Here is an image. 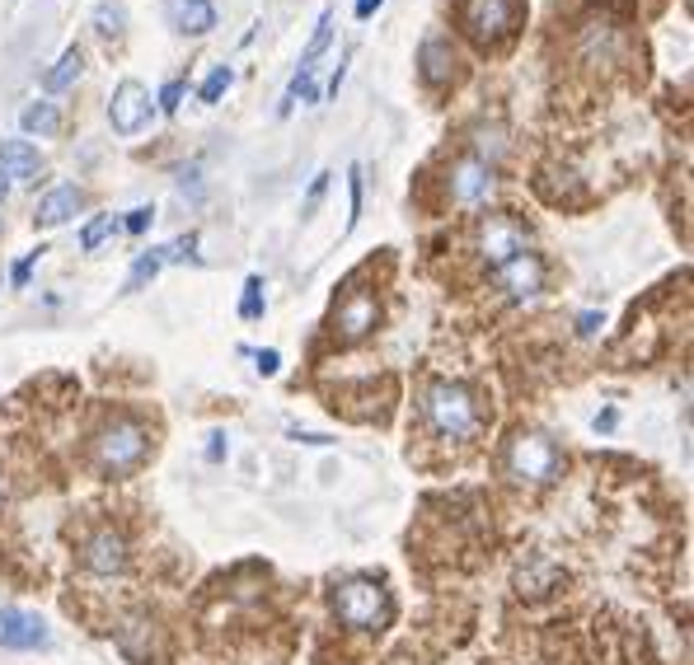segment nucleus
<instances>
[{
  "label": "nucleus",
  "mask_w": 694,
  "mask_h": 665,
  "mask_svg": "<svg viewBox=\"0 0 694 665\" xmlns=\"http://www.w3.org/2000/svg\"><path fill=\"white\" fill-rule=\"evenodd\" d=\"M422 418H428V426L436 436H451V440H469V436L483 432V408L475 399V389L451 385V379H441V385L428 389Z\"/></svg>",
  "instance_id": "obj_1"
},
{
  "label": "nucleus",
  "mask_w": 694,
  "mask_h": 665,
  "mask_svg": "<svg viewBox=\"0 0 694 665\" xmlns=\"http://www.w3.org/2000/svg\"><path fill=\"white\" fill-rule=\"evenodd\" d=\"M559 464H563V455L554 446V436H545V432H516L507 455H502L507 479L512 483H530V487L554 483L559 479Z\"/></svg>",
  "instance_id": "obj_2"
},
{
  "label": "nucleus",
  "mask_w": 694,
  "mask_h": 665,
  "mask_svg": "<svg viewBox=\"0 0 694 665\" xmlns=\"http://www.w3.org/2000/svg\"><path fill=\"white\" fill-rule=\"evenodd\" d=\"M146 450H151V436L136 418H113L94 436V464L104 473H132L146 459Z\"/></svg>",
  "instance_id": "obj_3"
},
{
  "label": "nucleus",
  "mask_w": 694,
  "mask_h": 665,
  "mask_svg": "<svg viewBox=\"0 0 694 665\" xmlns=\"http://www.w3.org/2000/svg\"><path fill=\"white\" fill-rule=\"evenodd\" d=\"M334 609H338V619L352 628H381L390 619V595L375 581L352 577V581L334 585Z\"/></svg>",
  "instance_id": "obj_4"
},
{
  "label": "nucleus",
  "mask_w": 694,
  "mask_h": 665,
  "mask_svg": "<svg viewBox=\"0 0 694 665\" xmlns=\"http://www.w3.org/2000/svg\"><path fill=\"white\" fill-rule=\"evenodd\" d=\"M460 24H465V34L475 43L493 47V43L512 38L520 28V0H465Z\"/></svg>",
  "instance_id": "obj_5"
},
{
  "label": "nucleus",
  "mask_w": 694,
  "mask_h": 665,
  "mask_svg": "<svg viewBox=\"0 0 694 665\" xmlns=\"http://www.w3.org/2000/svg\"><path fill=\"white\" fill-rule=\"evenodd\" d=\"M475 249H479V258H483L488 267H502L507 258H516V253H526V226H520L516 216L493 211V216H488L483 226H479Z\"/></svg>",
  "instance_id": "obj_6"
},
{
  "label": "nucleus",
  "mask_w": 694,
  "mask_h": 665,
  "mask_svg": "<svg viewBox=\"0 0 694 665\" xmlns=\"http://www.w3.org/2000/svg\"><path fill=\"white\" fill-rule=\"evenodd\" d=\"M446 188L460 207H483V202H493V193H498V173L483 160H475V155H460L446 173Z\"/></svg>",
  "instance_id": "obj_7"
},
{
  "label": "nucleus",
  "mask_w": 694,
  "mask_h": 665,
  "mask_svg": "<svg viewBox=\"0 0 694 665\" xmlns=\"http://www.w3.org/2000/svg\"><path fill=\"white\" fill-rule=\"evenodd\" d=\"M151 113H155V104H151L146 85H136V81H122L113 89V99H108V122H113L118 136H136L151 122Z\"/></svg>",
  "instance_id": "obj_8"
},
{
  "label": "nucleus",
  "mask_w": 694,
  "mask_h": 665,
  "mask_svg": "<svg viewBox=\"0 0 694 665\" xmlns=\"http://www.w3.org/2000/svg\"><path fill=\"white\" fill-rule=\"evenodd\" d=\"M128 540H122V530L113 525H99L85 540V567L94 577H118V572H128Z\"/></svg>",
  "instance_id": "obj_9"
},
{
  "label": "nucleus",
  "mask_w": 694,
  "mask_h": 665,
  "mask_svg": "<svg viewBox=\"0 0 694 665\" xmlns=\"http://www.w3.org/2000/svg\"><path fill=\"white\" fill-rule=\"evenodd\" d=\"M375 319H381V305H375L371 291H352L343 300V305L334 310V338L338 342H361L367 332L375 328Z\"/></svg>",
  "instance_id": "obj_10"
},
{
  "label": "nucleus",
  "mask_w": 694,
  "mask_h": 665,
  "mask_svg": "<svg viewBox=\"0 0 694 665\" xmlns=\"http://www.w3.org/2000/svg\"><path fill=\"white\" fill-rule=\"evenodd\" d=\"M493 273H498L502 295H512V300H535L545 287V263L535 258V253H516V258L493 267Z\"/></svg>",
  "instance_id": "obj_11"
},
{
  "label": "nucleus",
  "mask_w": 694,
  "mask_h": 665,
  "mask_svg": "<svg viewBox=\"0 0 694 665\" xmlns=\"http://www.w3.org/2000/svg\"><path fill=\"white\" fill-rule=\"evenodd\" d=\"M52 642V632L38 614L28 609H0V646H10V652H34V646H47Z\"/></svg>",
  "instance_id": "obj_12"
},
{
  "label": "nucleus",
  "mask_w": 694,
  "mask_h": 665,
  "mask_svg": "<svg viewBox=\"0 0 694 665\" xmlns=\"http://www.w3.org/2000/svg\"><path fill=\"white\" fill-rule=\"evenodd\" d=\"M118 652L136 661V665H151L155 656L165 652V642H160V628H155L151 619H128L118 628Z\"/></svg>",
  "instance_id": "obj_13"
},
{
  "label": "nucleus",
  "mask_w": 694,
  "mask_h": 665,
  "mask_svg": "<svg viewBox=\"0 0 694 665\" xmlns=\"http://www.w3.org/2000/svg\"><path fill=\"white\" fill-rule=\"evenodd\" d=\"M418 71H422V81H428L432 89L441 85H451L455 81V52H451V43L446 38H428L418 47Z\"/></svg>",
  "instance_id": "obj_14"
},
{
  "label": "nucleus",
  "mask_w": 694,
  "mask_h": 665,
  "mask_svg": "<svg viewBox=\"0 0 694 665\" xmlns=\"http://www.w3.org/2000/svg\"><path fill=\"white\" fill-rule=\"evenodd\" d=\"M81 188L75 183H61V188H52V193H47L43 202H38V226L43 230H52V226H67V220L81 211Z\"/></svg>",
  "instance_id": "obj_15"
},
{
  "label": "nucleus",
  "mask_w": 694,
  "mask_h": 665,
  "mask_svg": "<svg viewBox=\"0 0 694 665\" xmlns=\"http://www.w3.org/2000/svg\"><path fill=\"white\" fill-rule=\"evenodd\" d=\"M169 20L179 34H212L216 28V5L212 0H169Z\"/></svg>",
  "instance_id": "obj_16"
},
{
  "label": "nucleus",
  "mask_w": 694,
  "mask_h": 665,
  "mask_svg": "<svg viewBox=\"0 0 694 665\" xmlns=\"http://www.w3.org/2000/svg\"><path fill=\"white\" fill-rule=\"evenodd\" d=\"M38 169H43V160L28 141H0V173L5 179H34Z\"/></svg>",
  "instance_id": "obj_17"
},
{
  "label": "nucleus",
  "mask_w": 694,
  "mask_h": 665,
  "mask_svg": "<svg viewBox=\"0 0 694 665\" xmlns=\"http://www.w3.org/2000/svg\"><path fill=\"white\" fill-rule=\"evenodd\" d=\"M81 71H85V57H81V47H67V52L57 57V66L43 75V89H47V94H61V89H71L75 81H81Z\"/></svg>",
  "instance_id": "obj_18"
},
{
  "label": "nucleus",
  "mask_w": 694,
  "mask_h": 665,
  "mask_svg": "<svg viewBox=\"0 0 694 665\" xmlns=\"http://www.w3.org/2000/svg\"><path fill=\"white\" fill-rule=\"evenodd\" d=\"M20 126H24L28 136H57V132H61V113H57V104H47V99L28 104L24 113H20Z\"/></svg>",
  "instance_id": "obj_19"
},
{
  "label": "nucleus",
  "mask_w": 694,
  "mask_h": 665,
  "mask_svg": "<svg viewBox=\"0 0 694 665\" xmlns=\"http://www.w3.org/2000/svg\"><path fill=\"white\" fill-rule=\"evenodd\" d=\"M169 258H165V249H151V253H141V258L132 263V273H128V291H141L146 281H155L160 277V267H165Z\"/></svg>",
  "instance_id": "obj_20"
},
{
  "label": "nucleus",
  "mask_w": 694,
  "mask_h": 665,
  "mask_svg": "<svg viewBox=\"0 0 694 665\" xmlns=\"http://www.w3.org/2000/svg\"><path fill=\"white\" fill-rule=\"evenodd\" d=\"M334 43V14H324L320 28H314V38L306 43V52H301V71H314V61L324 57V47Z\"/></svg>",
  "instance_id": "obj_21"
},
{
  "label": "nucleus",
  "mask_w": 694,
  "mask_h": 665,
  "mask_svg": "<svg viewBox=\"0 0 694 665\" xmlns=\"http://www.w3.org/2000/svg\"><path fill=\"white\" fill-rule=\"evenodd\" d=\"M118 230V220H113V211H104V216H94L89 220V226L81 230V249H99L104 240H108V234H113Z\"/></svg>",
  "instance_id": "obj_22"
},
{
  "label": "nucleus",
  "mask_w": 694,
  "mask_h": 665,
  "mask_svg": "<svg viewBox=\"0 0 694 665\" xmlns=\"http://www.w3.org/2000/svg\"><path fill=\"white\" fill-rule=\"evenodd\" d=\"M230 81H235V71H230V66H216V71L207 75V81H202L198 99H202V104H220V94L230 89Z\"/></svg>",
  "instance_id": "obj_23"
},
{
  "label": "nucleus",
  "mask_w": 694,
  "mask_h": 665,
  "mask_svg": "<svg viewBox=\"0 0 694 665\" xmlns=\"http://www.w3.org/2000/svg\"><path fill=\"white\" fill-rule=\"evenodd\" d=\"M263 305H267V300H263V277H249L244 295H240V319H259Z\"/></svg>",
  "instance_id": "obj_24"
},
{
  "label": "nucleus",
  "mask_w": 694,
  "mask_h": 665,
  "mask_svg": "<svg viewBox=\"0 0 694 665\" xmlns=\"http://www.w3.org/2000/svg\"><path fill=\"white\" fill-rule=\"evenodd\" d=\"M94 28H99L104 38H118V34H122V5H113V0H104V5L94 10Z\"/></svg>",
  "instance_id": "obj_25"
},
{
  "label": "nucleus",
  "mask_w": 694,
  "mask_h": 665,
  "mask_svg": "<svg viewBox=\"0 0 694 665\" xmlns=\"http://www.w3.org/2000/svg\"><path fill=\"white\" fill-rule=\"evenodd\" d=\"M361 220V169H347V230Z\"/></svg>",
  "instance_id": "obj_26"
},
{
  "label": "nucleus",
  "mask_w": 694,
  "mask_h": 665,
  "mask_svg": "<svg viewBox=\"0 0 694 665\" xmlns=\"http://www.w3.org/2000/svg\"><path fill=\"white\" fill-rule=\"evenodd\" d=\"M324 193H328V173H314V183H310V193H306V211H301V216H314V211H320Z\"/></svg>",
  "instance_id": "obj_27"
},
{
  "label": "nucleus",
  "mask_w": 694,
  "mask_h": 665,
  "mask_svg": "<svg viewBox=\"0 0 694 665\" xmlns=\"http://www.w3.org/2000/svg\"><path fill=\"white\" fill-rule=\"evenodd\" d=\"M43 253H47V249L38 244L34 253H28V258H20V263H14V267H10V277H14V287H28V273H34V263L43 258Z\"/></svg>",
  "instance_id": "obj_28"
},
{
  "label": "nucleus",
  "mask_w": 694,
  "mask_h": 665,
  "mask_svg": "<svg viewBox=\"0 0 694 665\" xmlns=\"http://www.w3.org/2000/svg\"><path fill=\"white\" fill-rule=\"evenodd\" d=\"M183 94H188V85H183V81H169V85H165V94H160V108H165V113H179Z\"/></svg>",
  "instance_id": "obj_29"
},
{
  "label": "nucleus",
  "mask_w": 694,
  "mask_h": 665,
  "mask_svg": "<svg viewBox=\"0 0 694 665\" xmlns=\"http://www.w3.org/2000/svg\"><path fill=\"white\" fill-rule=\"evenodd\" d=\"M254 366H259V375H277L282 371V352H277V347H263V352H254Z\"/></svg>",
  "instance_id": "obj_30"
},
{
  "label": "nucleus",
  "mask_w": 694,
  "mask_h": 665,
  "mask_svg": "<svg viewBox=\"0 0 694 665\" xmlns=\"http://www.w3.org/2000/svg\"><path fill=\"white\" fill-rule=\"evenodd\" d=\"M151 220H155L151 207H136L128 220H122V230H128V234H146V230H151Z\"/></svg>",
  "instance_id": "obj_31"
},
{
  "label": "nucleus",
  "mask_w": 694,
  "mask_h": 665,
  "mask_svg": "<svg viewBox=\"0 0 694 665\" xmlns=\"http://www.w3.org/2000/svg\"><path fill=\"white\" fill-rule=\"evenodd\" d=\"M601 324H606L601 314H591V310H587V314H582V319H577V332H582V338H591V332L601 328Z\"/></svg>",
  "instance_id": "obj_32"
},
{
  "label": "nucleus",
  "mask_w": 694,
  "mask_h": 665,
  "mask_svg": "<svg viewBox=\"0 0 694 665\" xmlns=\"http://www.w3.org/2000/svg\"><path fill=\"white\" fill-rule=\"evenodd\" d=\"M381 5H385V0H357V20H371Z\"/></svg>",
  "instance_id": "obj_33"
},
{
  "label": "nucleus",
  "mask_w": 694,
  "mask_h": 665,
  "mask_svg": "<svg viewBox=\"0 0 694 665\" xmlns=\"http://www.w3.org/2000/svg\"><path fill=\"white\" fill-rule=\"evenodd\" d=\"M614 422H620V413H614V408H606V413L596 418V432H614Z\"/></svg>",
  "instance_id": "obj_34"
},
{
  "label": "nucleus",
  "mask_w": 694,
  "mask_h": 665,
  "mask_svg": "<svg viewBox=\"0 0 694 665\" xmlns=\"http://www.w3.org/2000/svg\"><path fill=\"white\" fill-rule=\"evenodd\" d=\"M220 455H226V436H212L207 440V459H220Z\"/></svg>",
  "instance_id": "obj_35"
},
{
  "label": "nucleus",
  "mask_w": 694,
  "mask_h": 665,
  "mask_svg": "<svg viewBox=\"0 0 694 665\" xmlns=\"http://www.w3.org/2000/svg\"><path fill=\"white\" fill-rule=\"evenodd\" d=\"M10 197V179H5V173H0V202H5Z\"/></svg>",
  "instance_id": "obj_36"
},
{
  "label": "nucleus",
  "mask_w": 694,
  "mask_h": 665,
  "mask_svg": "<svg viewBox=\"0 0 694 665\" xmlns=\"http://www.w3.org/2000/svg\"><path fill=\"white\" fill-rule=\"evenodd\" d=\"M0 501H5V483H0Z\"/></svg>",
  "instance_id": "obj_37"
}]
</instances>
